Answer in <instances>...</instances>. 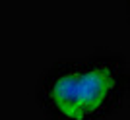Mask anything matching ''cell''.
Wrapping results in <instances>:
<instances>
[{"label": "cell", "mask_w": 130, "mask_h": 120, "mask_svg": "<svg viewBox=\"0 0 130 120\" xmlns=\"http://www.w3.org/2000/svg\"><path fill=\"white\" fill-rule=\"evenodd\" d=\"M130 89V70L119 56L58 62L39 85L43 109L54 120H101Z\"/></svg>", "instance_id": "cell-1"}, {"label": "cell", "mask_w": 130, "mask_h": 120, "mask_svg": "<svg viewBox=\"0 0 130 120\" xmlns=\"http://www.w3.org/2000/svg\"><path fill=\"white\" fill-rule=\"evenodd\" d=\"M128 16H130V4H128Z\"/></svg>", "instance_id": "cell-2"}]
</instances>
